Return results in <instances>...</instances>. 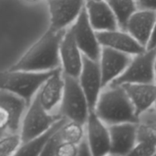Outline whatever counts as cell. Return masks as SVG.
I'll return each instance as SVG.
<instances>
[{"label":"cell","instance_id":"cb8c5ba5","mask_svg":"<svg viewBox=\"0 0 156 156\" xmlns=\"http://www.w3.org/2000/svg\"><path fill=\"white\" fill-rule=\"evenodd\" d=\"M138 141L148 142L156 145V124L150 122H141L137 124Z\"/></svg>","mask_w":156,"mask_h":156},{"label":"cell","instance_id":"83f0119b","mask_svg":"<svg viewBox=\"0 0 156 156\" xmlns=\"http://www.w3.org/2000/svg\"><path fill=\"white\" fill-rule=\"evenodd\" d=\"M138 8L150 9L156 11V0H136Z\"/></svg>","mask_w":156,"mask_h":156},{"label":"cell","instance_id":"d6986e66","mask_svg":"<svg viewBox=\"0 0 156 156\" xmlns=\"http://www.w3.org/2000/svg\"><path fill=\"white\" fill-rule=\"evenodd\" d=\"M122 86L129 96L139 118L155 104L156 83H126Z\"/></svg>","mask_w":156,"mask_h":156},{"label":"cell","instance_id":"ba28073f","mask_svg":"<svg viewBox=\"0 0 156 156\" xmlns=\"http://www.w3.org/2000/svg\"><path fill=\"white\" fill-rule=\"evenodd\" d=\"M86 0H47L49 14V28L64 30L78 18Z\"/></svg>","mask_w":156,"mask_h":156},{"label":"cell","instance_id":"30bf717a","mask_svg":"<svg viewBox=\"0 0 156 156\" xmlns=\"http://www.w3.org/2000/svg\"><path fill=\"white\" fill-rule=\"evenodd\" d=\"M86 139L90 147L91 155H110L111 134L107 125L94 111H90L85 122Z\"/></svg>","mask_w":156,"mask_h":156},{"label":"cell","instance_id":"5b68a950","mask_svg":"<svg viewBox=\"0 0 156 156\" xmlns=\"http://www.w3.org/2000/svg\"><path fill=\"white\" fill-rule=\"evenodd\" d=\"M61 117L62 116L59 114H51L48 112L41 105L36 94L22 118L20 126L22 143H26L44 133Z\"/></svg>","mask_w":156,"mask_h":156},{"label":"cell","instance_id":"7c38bea8","mask_svg":"<svg viewBox=\"0 0 156 156\" xmlns=\"http://www.w3.org/2000/svg\"><path fill=\"white\" fill-rule=\"evenodd\" d=\"M78 80L87 97L90 109L93 111L99 96L103 90L99 60L83 56V65Z\"/></svg>","mask_w":156,"mask_h":156},{"label":"cell","instance_id":"277c9868","mask_svg":"<svg viewBox=\"0 0 156 156\" xmlns=\"http://www.w3.org/2000/svg\"><path fill=\"white\" fill-rule=\"evenodd\" d=\"M64 90L59 105V115L85 124L90 112L87 97L78 78L63 74Z\"/></svg>","mask_w":156,"mask_h":156},{"label":"cell","instance_id":"9c48e42d","mask_svg":"<svg viewBox=\"0 0 156 156\" xmlns=\"http://www.w3.org/2000/svg\"><path fill=\"white\" fill-rule=\"evenodd\" d=\"M70 27L83 56L94 60H99L101 46L98 40L97 32L89 21L85 7Z\"/></svg>","mask_w":156,"mask_h":156},{"label":"cell","instance_id":"2e32d148","mask_svg":"<svg viewBox=\"0 0 156 156\" xmlns=\"http://www.w3.org/2000/svg\"><path fill=\"white\" fill-rule=\"evenodd\" d=\"M85 9L89 21L96 32L119 28L115 15L107 0H86Z\"/></svg>","mask_w":156,"mask_h":156},{"label":"cell","instance_id":"e0dca14e","mask_svg":"<svg viewBox=\"0 0 156 156\" xmlns=\"http://www.w3.org/2000/svg\"><path fill=\"white\" fill-rule=\"evenodd\" d=\"M156 20V11L138 8L128 19L124 30L146 48Z\"/></svg>","mask_w":156,"mask_h":156},{"label":"cell","instance_id":"7a4b0ae2","mask_svg":"<svg viewBox=\"0 0 156 156\" xmlns=\"http://www.w3.org/2000/svg\"><path fill=\"white\" fill-rule=\"evenodd\" d=\"M93 111L107 125L140 122V118L122 85L111 84L103 88Z\"/></svg>","mask_w":156,"mask_h":156},{"label":"cell","instance_id":"5bb4252c","mask_svg":"<svg viewBox=\"0 0 156 156\" xmlns=\"http://www.w3.org/2000/svg\"><path fill=\"white\" fill-rule=\"evenodd\" d=\"M138 122H122L109 125L111 134L110 155H129L137 139Z\"/></svg>","mask_w":156,"mask_h":156},{"label":"cell","instance_id":"4316f807","mask_svg":"<svg viewBox=\"0 0 156 156\" xmlns=\"http://www.w3.org/2000/svg\"><path fill=\"white\" fill-rule=\"evenodd\" d=\"M78 155H91V151L86 136L78 144Z\"/></svg>","mask_w":156,"mask_h":156},{"label":"cell","instance_id":"8992f818","mask_svg":"<svg viewBox=\"0 0 156 156\" xmlns=\"http://www.w3.org/2000/svg\"><path fill=\"white\" fill-rule=\"evenodd\" d=\"M155 55L156 48H154L145 49L144 52L133 56L123 73L111 84L123 85L126 83H156L154 72Z\"/></svg>","mask_w":156,"mask_h":156},{"label":"cell","instance_id":"4fadbf2b","mask_svg":"<svg viewBox=\"0 0 156 156\" xmlns=\"http://www.w3.org/2000/svg\"><path fill=\"white\" fill-rule=\"evenodd\" d=\"M131 55L107 48L101 47L99 64L101 68L103 88L109 86L126 69L131 59Z\"/></svg>","mask_w":156,"mask_h":156},{"label":"cell","instance_id":"7402d4cb","mask_svg":"<svg viewBox=\"0 0 156 156\" xmlns=\"http://www.w3.org/2000/svg\"><path fill=\"white\" fill-rule=\"evenodd\" d=\"M58 132L63 141L75 144H79L86 135L85 124L69 120L62 125Z\"/></svg>","mask_w":156,"mask_h":156},{"label":"cell","instance_id":"484cf974","mask_svg":"<svg viewBox=\"0 0 156 156\" xmlns=\"http://www.w3.org/2000/svg\"><path fill=\"white\" fill-rule=\"evenodd\" d=\"M55 155L76 156L78 155V144L62 141L57 147Z\"/></svg>","mask_w":156,"mask_h":156},{"label":"cell","instance_id":"d4e9b609","mask_svg":"<svg viewBox=\"0 0 156 156\" xmlns=\"http://www.w3.org/2000/svg\"><path fill=\"white\" fill-rule=\"evenodd\" d=\"M129 155L134 156H154L156 155V145L154 144L138 141L132 149Z\"/></svg>","mask_w":156,"mask_h":156},{"label":"cell","instance_id":"f546056e","mask_svg":"<svg viewBox=\"0 0 156 156\" xmlns=\"http://www.w3.org/2000/svg\"><path fill=\"white\" fill-rule=\"evenodd\" d=\"M154 72H155V82H156V55L154 58Z\"/></svg>","mask_w":156,"mask_h":156},{"label":"cell","instance_id":"9a60e30c","mask_svg":"<svg viewBox=\"0 0 156 156\" xmlns=\"http://www.w3.org/2000/svg\"><path fill=\"white\" fill-rule=\"evenodd\" d=\"M101 47H107L131 56L144 52L146 48L140 44L129 32L122 28L97 32Z\"/></svg>","mask_w":156,"mask_h":156},{"label":"cell","instance_id":"4dcf8cb0","mask_svg":"<svg viewBox=\"0 0 156 156\" xmlns=\"http://www.w3.org/2000/svg\"><path fill=\"white\" fill-rule=\"evenodd\" d=\"M27 2H29V3H35V2H37L38 0H25Z\"/></svg>","mask_w":156,"mask_h":156},{"label":"cell","instance_id":"f1b7e54d","mask_svg":"<svg viewBox=\"0 0 156 156\" xmlns=\"http://www.w3.org/2000/svg\"><path fill=\"white\" fill-rule=\"evenodd\" d=\"M154 48H156V20L154 28H153V31H152L151 37L146 46V49H154Z\"/></svg>","mask_w":156,"mask_h":156},{"label":"cell","instance_id":"3957f363","mask_svg":"<svg viewBox=\"0 0 156 156\" xmlns=\"http://www.w3.org/2000/svg\"><path fill=\"white\" fill-rule=\"evenodd\" d=\"M52 71L6 69L0 72V90L11 92L22 98L28 106Z\"/></svg>","mask_w":156,"mask_h":156},{"label":"cell","instance_id":"52a82bcc","mask_svg":"<svg viewBox=\"0 0 156 156\" xmlns=\"http://www.w3.org/2000/svg\"><path fill=\"white\" fill-rule=\"evenodd\" d=\"M27 102L20 97L0 90V138L20 130Z\"/></svg>","mask_w":156,"mask_h":156},{"label":"cell","instance_id":"ffe728a7","mask_svg":"<svg viewBox=\"0 0 156 156\" xmlns=\"http://www.w3.org/2000/svg\"><path fill=\"white\" fill-rule=\"evenodd\" d=\"M67 121L68 119L61 117L44 133H40L39 135L34 137L33 139L26 143H22L15 155H40L41 152L43 151L49 139L62 127V125Z\"/></svg>","mask_w":156,"mask_h":156},{"label":"cell","instance_id":"8fae6325","mask_svg":"<svg viewBox=\"0 0 156 156\" xmlns=\"http://www.w3.org/2000/svg\"><path fill=\"white\" fill-rule=\"evenodd\" d=\"M60 68L63 74L79 78L83 65V54L80 51L71 27H69L59 45Z\"/></svg>","mask_w":156,"mask_h":156},{"label":"cell","instance_id":"44dd1931","mask_svg":"<svg viewBox=\"0 0 156 156\" xmlns=\"http://www.w3.org/2000/svg\"><path fill=\"white\" fill-rule=\"evenodd\" d=\"M113 11L119 28L124 29L130 16L138 9L136 0H107Z\"/></svg>","mask_w":156,"mask_h":156},{"label":"cell","instance_id":"603a6c76","mask_svg":"<svg viewBox=\"0 0 156 156\" xmlns=\"http://www.w3.org/2000/svg\"><path fill=\"white\" fill-rule=\"evenodd\" d=\"M22 140L20 133H9L0 138V156L15 155L20 145Z\"/></svg>","mask_w":156,"mask_h":156},{"label":"cell","instance_id":"6da1fadb","mask_svg":"<svg viewBox=\"0 0 156 156\" xmlns=\"http://www.w3.org/2000/svg\"><path fill=\"white\" fill-rule=\"evenodd\" d=\"M66 29L57 31L48 27L8 69L48 71L59 68V45Z\"/></svg>","mask_w":156,"mask_h":156},{"label":"cell","instance_id":"1f68e13d","mask_svg":"<svg viewBox=\"0 0 156 156\" xmlns=\"http://www.w3.org/2000/svg\"><path fill=\"white\" fill-rule=\"evenodd\" d=\"M154 110H155V112H156V102H155V104L154 105Z\"/></svg>","mask_w":156,"mask_h":156},{"label":"cell","instance_id":"ac0fdd59","mask_svg":"<svg viewBox=\"0 0 156 156\" xmlns=\"http://www.w3.org/2000/svg\"><path fill=\"white\" fill-rule=\"evenodd\" d=\"M64 90V77L61 68L53 69L50 76L44 81L37 95L41 105L51 112L61 101Z\"/></svg>","mask_w":156,"mask_h":156}]
</instances>
